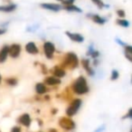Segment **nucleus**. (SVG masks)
<instances>
[{"label":"nucleus","mask_w":132,"mask_h":132,"mask_svg":"<svg viewBox=\"0 0 132 132\" xmlns=\"http://www.w3.org/2000/svg\"><path fill=\"white\" fill-rule=\"evenodd\" d=\"M52 72H53V74L54 77L59 78V79L64 77L65 74H66L65 70H64L61 65H55L54 67L52 69Z\"/></svg>","instance_id":"nucleus-9"},{"label":"nucleus","mask_w":132,"mask_h":132,"mask_svg":"<svg viewBox=\"0 0 132 132\" xmlns=\"http://www.w3.org/2000/svg\"><path fill=\"white\" fill-rule=\"evenodd\" d=\"M16 9V5L15 4H10L6 5V6H0V12H6V13H10L13 12Z\"/></svg>","instance_id":"nucleus-15"},{"label":"nucleus","mask_w":132,"mask_h":132,"mask_svg":"<svg viewBox=\"0 0 132 132\" xmlns=\"http://www.w3.org/2000/svg\"><path fill=\"white\" fill-rule=\"evenodd\" d=\"M44 48V55L47 57L48 59H52L53 56V53H55V46L53 43L51 42H45L43 45Z\"/></svg>","instance_id":"nucleus-5"},{"label":"nucleus","mask_w":132,"mask_h":132,"mask_svg":"<svg viewBox=\"0 0 132 132\" xmlns=\"http://www.w3.org/2000/svg\"><path fill=\"white\" fill-rule=\"evenodd\" d=\"M104 128H105V126H101L99 128H97V129L95 130V132H101L104 130Z\"/></svg>","instance_id":"nucleus-31"},{"label":"nucleus","mask_w":132,"mask_h":132,"mask_svg":"<svg viewBox=\"0 0 132 132\" xmlns=\"http://www.w3.org/2000/svg\"><path fill=\"white\" fill-rule=\"evenodd\" d=\"M21 128L19 126H14L13 128H11V132H21Z\"/></svg>","instance_id":"nucleus-28"},{"label":"nucleus","mask_w":132,"mask_h":132,"mask_svg":"<svg viewBox=\"0 0 132 132\" xmlns=\"http://www.w3.org/2000/svg\"><path fill=\"white\" fill-rule=\"evenodd\" d=\"M0 132H1V130H0Z\"/></svg>","instance_id":"nucleus-38"},{"label":"nucleus","mask_w":132,"mask_h":132,"mask_svg":"<svg viewBox=\"0 0 132 132\" xmlns=\"http://www.w3.org/2000/svg\"><path fill=\"white\" fill-rule=\"evenodd\" d=\"M88 16H90V19L98 24H104L106 23V19L100 16L99 15H88Z\"/></svg>","instance_id":"nucleus-17"},{"label":"nucleus","mask_w":132,"mask_h":132,"mask_svg":"<svg viewBox=\"0 0 132 132\" xmlns=\"http://www.w3.org/2000/svg\"><path fill=\"white\" fill-rule=\"evenodd\" d=\"M87 55L90 56L92 59H97L98 57L100 56V53L98 51H96V50H94L93 49V46L90 45V47H89V50H88V53H87Z\"/></svg>","instance_id":"nucleus-18"},{"label":"nucleus","mask_w":132,"mask_h":132,"mask_svg":"<svg viewBox=\"0 0 132 132\" xmlns=\"http://www.w3.org/2000/svg\"><path fill=\"white\" fill-rule=\"evenodd\" d=\"M81 64H82V66H83V68H84V70L87 72V73L89 74V75H90V76H93L94 75V71H93V69L90 67V60L89 59H82L81 60Z\"/></svg>","instance_id":"nucleus-12"},{"label":"nucleus","mask_w":132,"mask_h":132,"mask_svg":"<svg viewBox=\"0 0 132 132\" xmlns=\"http://www.w3.org/2000/svg\"><path fill=\"white\" fill-rule=\"evenodd\" d=\"M92 2L93 3L94 5H96L100 9H101V8H103L105 6V5H104V3H103L102 0H92Z\"/></svg>","instance_id":"nucleus-23"},{"label":"nucleus","mask_w":132,"mask_h":132,"mask_svg":"<svg viewBox=\"0 0 132 132\" xmlns=\"http://www.w3.org/2000/svg\"><path fill=\"white\" fill-rule=\"evenodd\" d=\"M57 1H61V2H62V1H63V0H57Z\"/></svg>","instance_id":"nucleus-37"},{"label":"nucleus","mask_w":132,"mask_h":132,"mask_svg":"<svg viewBox=\"0 0 132 132\" xmlns=\"http://www.w3.org/2000/svg\"><path fill=\"white\" fill-rule=\"evenodd\" d=\"M49 132H57V130L55 129V128H50Z\"/></svg>","instance_id":"nucleus-34"},{"label":"nucleus","mask_w":132,"mask_h":132,"mask_svg":"<svg viewBox=\"0 0 132 132\" xmlns=\"http://www.w3.org/2000/svg\"><path fill=\"white\" fill-rule=\"evenodd\" d=\"M79 65V58H78L77 54L74 53H67L63 57V60L62 62V66L63 69H69V70H73V69L77 68Z\"/></svg>","instance_id":"nucleus-1"},{"label":"nucleus","mask_w":132,"mask_h":132,"mask_svg":"<svg viewBox=\"0 0 132 132\" xmlns=\"http://www.w3.org/2000/svg\"><path fill=\"white\" fill-rule=\"evenodd\" d=\"M56 112H57L56 109H52V110H51V113L52 114H56Z\"/></svg>","instance_id":"nucleus-33"},{"label":"nucleus","mask_w":132,"mask_h":132,"mask_svg":"<svg viewBox=\"0 0 132 132\" xmlns=\"http://www.w3.org/2000/svg\"><path fill=\"white\" fill-rule=\"evenodd\" d=\"M8 48H9L8 45H5L0 49V63L6 62L8 56Z\"/></svg>","instance_id":"nucleus-14"},{"label":"nucleus","mask_w":132,"mask_h":132,"mask_svg":"<svg viewBox=\"0 0 132 132\" xmlns=\"http://www.w3.org/2000/svg\"><path fill=\"white\" fill-rule=\"evenodd\" d=\"M6 29H5V28H0V35L6 34Z\"/></svg>","instance_id":"nucleus-32"},{"label":"nucleus","mask_w":132,"mask_h":132,"mask_svg":"<svg viewBox=\"0 0 132 132\" xmlns=\"http://www.w3.org/2000/svg\"><path fill=\"white\" fill-rule=\"evenodd\" d=\"M116 42H117L118 44H120V45L124 46V47H125V46L127 45V44H125L124 42H122V41H121L120 39H116Z\"/></svg>","instance_id":"nucleus-30"},{"label":"nucleus","mask_w":132,"mask_h":132,"mask_svg":"<svg viewBox=\"0 0 132 132\" xmlns=\"http://www.w3.org/2000/svg\"><path fill=\"white\" fill-rule=\"evenodd\" d=\"M26 51L31 54H37L39 53V49L37 48L36 44L34 42H29L26 45Z\"/></svg>","instance_id":"nucleus-11"},{"label":"nucleus","mask_w":132,"mask_h":132,"mask_svg":"<svg viewBox=\"0 0 132 132\" xmlns=\"http://www.w3.org/2000/svg\"><path fill=\"white\" fill-rule=\"evenodd\" d=\"M41 68H42V72L43 74H47V69H46L44 64H41Z\"/></svg>","instance_id":"nucleus-29"},{"label":"nucleus","mask_w":132,"mask_h":132,"mask_svg":"<svg viewBox=\"0 0 132 132\" xmlns=\"http://www.w3.org/2000/svg\"><path fill=\"white\" fill-rule=\"evenodd\" d=\"M65 35L69 37L72 41L75 43H82L84 41V37L81 35L77 33H71V32H65Z\"/></svg>","instance_id":"nucleus-10"},{"label":"nucleus","mask_w":132,"mask_h":132,"mask_svg":"<svg viewBox=\"0 0 132 132\" xmlns=\"http://www.w3.org/2000/svg\"><path fill=\"white\" fill-rule=\"evenodd\" d=\"M116 22L119 26H122V27H128L129 26V22L128 20H125V19H118Z\"/></svg>","instance_id":"nucleus-22"},{"label":"nucleus","mask_w":132,"mask_h":132,"mask_svg":"<svg viewBox=\"0 0 132 132\" xmlns=\"http://www.w3.org/2000/svg\"><path fill=\"white\" fill-rule=\"evenodd\" d=\"M63 8L66 11L69 12H77V13H81V9L74 5H69V6H64Z\"/></svg>","instance_id":"nucleus-20"},{"label":"nucleus","mask_w":132,"mask_h":132,"mask_svg":"<svg viewBox=\"0 0 132 132\" xmlns=\"http://www.w3.org/2000/svg\"><path fill=\"white\" fill-rule=\"evenodd\" d=\"M117 15H118V16L121 17V18H124L125 15H126V13H125L124 10L119 9V10H117Z\"/></svg>","instance_id":"nucleus-25"},{"label":"nucleus","mask_w":132,"mask_h":132,"mask_svg":"<svg viewBox=\"0 0 132 132\" xmlns=\"http://www.w3.org/2000/svg\"><path fill=\"white\" fill-rule=\"evenodd\" d=\"M21 53V45L18 44H13L8 48V54L12 58H17Z\"/></svg>","instance_id":"nucleus-6"},{"label":"nucleus","mask_w":132,"mask_h":132,"mask_svg":"<svg viewBox=\"0 0 132 132\" xmlns=\"http://www.w3.org/2000/svg\"><path fill=\"white\" fill-rule=\"evenodd\" d=\"M40 6L44 9L50 10V11H53V12H58L62 9V6L59 4H53V3H43Z\"/></svg>","instance_id":"nucleus-8"},{"label":"nucleus","mask_w":132,"mask_h":132,"mask_svg":"<svg viewBox=\"0 0 132 132\" xmlns=\"http://www.w3.org/2000/svg\"><path fill=\"white\" fill-rule=\"evenodd\" d=\"M1 80H2V78H1V75H0V83H1Z\"/></svg>","instance_id":"nucleus-36"},{"label":"nucleus","mask_w":132,"mask_h":132,"mask_svg":"<svg viewBox=\"0 0 132 132\" xmlns=\"http://www.w3.org/2000/svg\"><path fill=\"white\" fill-rule=\"evenodd\" d=\"M5 2H11V1H10V0H5Z\"/></svg>","instance_id":"nucleus-35"},{"label":"nucleus","mask_w":132,"mask_h":132,"mask_svg":"<svg viewBox=\"0 0 132 132\" xmlns=\"http://www.w3.org/2000/svg\"><path fill=\"white\" fill-rule=\"evenodd\" d=\"M131 118H132V109H129L128 113H127L126 115L123 116L122 119H131Z\"/></svg>","instance_id":"nucleus-26"},{"label":"nucleus","mask_w":132,"mask_h":132,"mask_svg":"<svg viewBox=\"0 0 132 132\" xmlns=\"http://www.w3.org/2000/svg\"><path fill=\"white\" fill-rule=\"evenodd\" d=\"M72 90L78 95H82L89 92V86L84 76H79L72 85Z\"/></svg>","instance_id":"nucleus-2"},{"label":"nucleus","mask_w":132,"mask_h":132,"mask_svg":"<svg viewBox=\"0 0 132 132\" xmlns=\"http://www.w3.org/2000/svg\"><path fill=\"white\" fill-rule=\"evenodd\" d=\"M6 83L7 85H9V86H15V85L17 84V79L16 78H13V77H11V78H6Z\"/></svg>","instance_id":"nucleus-21"},{"label":"nucleus","mask_w":132,"mask_h":132,"mask_svg":"<svg viewBox=\"0 0 132 132\" xmlns=\"http://www.w3.org/2000/svg\"><path fill=\"white\" fill-rule=\"evenodd\" d=\"M74 1L75 0H63L62 3L63 4V6H69V5H73Z\"/></svg>","instance_id":"nucleus-27"},{"label":"nucleus","mask_w":132,"mask_h":132,"mask_svg":"<svg viewBox=\"0 0 132 132\" xmlns=\"http://www.w3.org/2000/svg\"><path fill=\"white\" fill-rule=\"evenodd\" d=\"M17 122L19 124L23 125V126L26 127V128H29L30 125H31V117L28 113H24L21 116H19V118L17 119Z\"/></svg>","instance_id":"nucleus-7"},{"label":"nucleus","mask_w":132,"mask_h":132,"mask_svg":"<svg viewBox=\"0 0 132 132\" xmlns=\"http://www.w3.org/2000/svg\"><path fill=\"white\" fill-rule=\"evenodd\" d=\"M58 124L64 130H72L75 128V122L69 117H62L59 119Z\"/></svg>","instance_id":"nucleus-4"},{"label":"nucleus","mask_w":132,"mask_h":132,"mask_svg":"<svg viewBox=\"0 0 132 132\" xmlns=\"http://www.w3.org/2000/svg\"><path fill=\"white\" fill-rule=\"evenodd\" d=\"M119 72H118L117 70H113V71H112V72H111L110 80H111V81H116V80H117L118 78H119Z\"/></svg>","instance_id":"nucleus-24"},{"label":"nucleus","mask_w":132,"mask_h":132,"mask_svg":"<svg viewBox=\"0 0 132 132\" xmlns=\"http://www.w3.org/2000/svg\"><path fill=\"white\" fill-rule=\"evenodd\" d=\"M35 92H36V93L39 94V95H43V94H44L47 92V88H46L44 83L38 82L35 85Z\"/></svg>","instance_id":"nucleus-16"},{"label":"nucleus","mask_w":132,"mask_h":132,"mask_svg":"<svg viewBox=\"0 0 132 132\" xmlns=\"http://www.w3.org/2000/svg\"><path fill=\"white\" fill-rule=\"evenodd\" d=\"M124 53H125V56L127 57V59H128L129 62H132V47L131 46L127 44V45L125 46Z\"/></svg>","instance_id":"nucleus-19"},{"label":"nucleus","mask_w":132,"mask_h":132,"mask_svg":"<svg viewBox=\"0 0 132 132\" xmlns=\"http://www.w3.org/2000/svg\"><path fill=\"white\" fill-rule=\"evenodd\" d=\"M44 83L49 86H55V85L61 84V80L54 76H49L44 79Z\"/></svg>","instance_id":"nucleus-13"},{"label":"nucleus","mask_w":132,"mask_h":132,"mask_svg":"<svg viewBox=\"0 0 132 132\" xmlns=\"http://www.w3.org/2000/svg\"><path fill=\"white\" fill-rule=\"evenodd\" d=\"M81 100L80 99H74L72 101V102L70 103L69 107L66 109V114L68 117H72L73 115H75L76 113L78 112L79 109L81 108Z\"/></svg>","instance_id":"nucleus-3"}]
</instances>
